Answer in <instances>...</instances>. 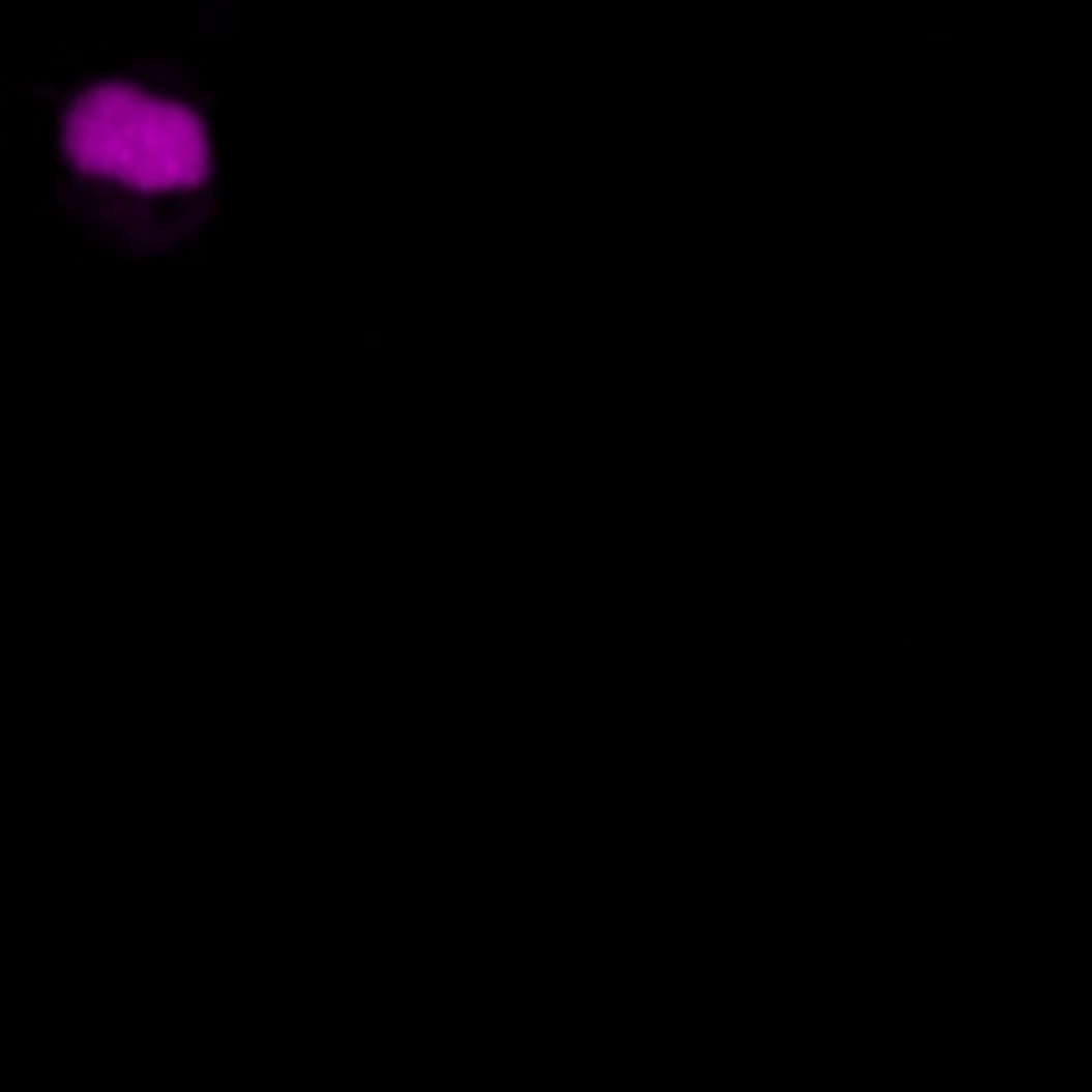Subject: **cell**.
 <instances>
[{
	"label": "cell",
	"mask_w": 1092,
	"mask_h": 1092,
	"mask_svg": "<svg viewBox=\"0 0 1092 1092\" xmlns=\"http://www.w3.org/2000/svg\"><path fill=\"white\" fill-rule=\"evenodd\" d=\"M60 167L108 205H193L214 180V141L188 98L137 78L82 86L60 116Z\"/></svg>",
	"instance_id": "obj_1"
}]
</instances>
